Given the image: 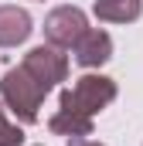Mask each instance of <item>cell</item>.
I'll return each mask as SVG.
<instances>
[{"label": "cell", "instance_id": "3957f363", "mask_svg": "<svg viewBox=\"0 0 143 146\" xmlns=\"http://www.w3.org/2000/svg\"><path fill=\"white\" fill-rule=\"evenodd\" d=\"M21 68L31 75L37 85H44V88L51 92L58 82H65V78H68V58L61 54V48H51V44H37V48H31V51L24 54Z\"/></svg>", "mask_w": 143, "mask_h": 146}, {"label": "cell", "instance_id": "30bf717a", "mask_svg": "<svg viewBox=\"0 0 143 146\" xmlns=\"http://www.w3.org/2000/svg\"><path fill=\"white\" fill-rule=\"evenodd\" d=\"M68 146H106V143H92V139H85V136H75Z\"/></svg>", "mask_w": 143, "mask_h": 146}, {"label": "cell", "instance_id": "7a4b0ae2", "mask_svg": "<svg viewBox=\"0 0 143 146\" xmlns=\"http://www.w3.org/2000/svg\"><path fill=\"white\" fill-rule=\"evenodd\" d=\"M0 95H3V102L10 106V112L21 122H37L41 102H44L48 88L37 85L24 68H10V72L3 75V82H0Z\"/></svg>", "mask_w": 143, "mask_h": 146}, {"label": "cell", "instance_id": "9c48e42d", "mask_svg": "<svg viewBox=\"0 0 143 146\" xmlns=\"http://www.w3.org/2000/svg\"><path fill=\"white\" fill-rule=\"evenodd\" d=\"M24 143V133H21V126H14L3 109H0V146H21Z\"/></svg>", "mask_w": 143, "mask_h": 146}, {"label": "cell", "instance_id": "52a82bcc", "mask_svg": "<svg viewBox=\"0 0 143 146\" xmlns=\"http://www.w3.org/2000/svg\"><path fill=\"white\" fill-rule=\"evenodd\" d=\"M96 17L106 21V24H130L143 14L140 0H96Z\"/></svg>", "mask_w": 143, "mask_h": 146}, {"label": "cell", "instance_id": "5b68a950", "mask_svg": "<svg viewBox=\"0 0 143 146\" xmlns=\"http://www.w3.org/2000/svg\"><path fill=\"white\" fill-rule=\"evenodd\" d=\"M72 48H75V61L82 68H99V65H106L112 58V37L106 31H99V27H89Z\"/></svg>", "mask_w": 143, "mask_h": 146}, {"label": "cell", "instance_id": "ba28073f", "mask_svg": "<svg viewBox=\"0 0 143 146\" xmlns=\"http://www.w3.org/2000/svg\"><path fill=\"white\" fill-rule=\"evenodd\" d=\"M48 129L55 133V136H92V119H82V115H68V112H55L51 119H48Z\"/></svg>", "mask_w": 143, "mask_h": 146}, {"label": "cell", "instance_id": "277c9868", "mask_svg": "<svg viewBox=\"0 0 143 146\" xmlns=\"http://www.w3.org/2000/svg\"><path fill=\"white\" fill-rule=\"evenodd\" d=\"M85 31H89V21L78 7H55L44 17V37L51 48H72Z\"/></svg>", "mask_w": 143, "mask_h": 146}, {"label": "cell", "instance_id": "8992f818", "mask_svg": "<svg viewBox=\"0 0 143 146\" xmlns=\"http://www.w3.org/2000/svg\"><path fill=\"white\" fill-rule=\"evenodd\" d=\"M31 14L24 7H0V48L24 44L31 37Z\"/></svg>", "mask_w": 143, "mask_h": 146}, {"label": "cell", "instance_id": "6da1fadb", "mask_svg": "<svg viewBox=\"0 0 143 146\" xmlns=\"http://www.w3.org/2000/svg\"><path fill=\"white\" fill-rule=\"evenodd\" d=\"M116 82L106 75H82L75 82V88L61 92V106L58 109L68 112V115H82V119H92L96 112H102L116 99Z\"/></svg>", "mask_w": 143, "mask_h": 146}]
</instances>
